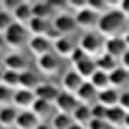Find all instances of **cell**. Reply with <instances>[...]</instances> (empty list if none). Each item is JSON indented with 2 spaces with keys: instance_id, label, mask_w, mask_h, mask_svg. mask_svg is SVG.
I'll return each instance as SVG.
<instances>
[{
  "instance_id": "cell-1",
  "label": "cell",
  "mask_w": 129,
  "mask_h": 129,
  "mask_svg": "<svg viewBox=\"0 0 129 129\" xmlns=\"http://www.w3.org/2000/svg\"><path fill=\"white\" fill-rule=\"evenodd\" d=\"M124 22H126V17L122 16V12L117 9H112L107 14L100 16L98 33L107 38H115V36H119L120 29L124 28Z\"/></svg>"
},
{
  "instance_id": "cell-2",
  "label": "cell",
  "mask_w": 129,
  "mask_h": 129,
  "mask_svg": "<svg viewBox=\"0 0 129 129\" xmlns=\"http://www.w3.org/2000/svg\"><path fill=\"white\" fill-rule=\"evenodd\" d=\"M2 35H4V41H5L12 50H19V48H22L26 43H29L26 26L17 24V22H14L9 29L5 31V33H2Z\"/></svg>"
},
{
  "instance_id": "cell-3",
  "label": "cell",
  "mask_w": 129,
  "mask_h": 129,
  "mask_svg": "<svg viewBox=\"0 0 129 129\" xmlns=\"http://www.w3.org/2000/svg\"><path fill=\"white\" fill-rule=\"evenodd\" d=\"M103 43L105 41H102L98 35H93V33H86L83 38L79 40L78 43V47H79L88 57L91 59H96L100 53H102V50H103Z\"/></svg>"
},
{
  "instance_id": "cell-4",
  "label": "cell",
  "mask_w": 129,
  "mask_h": 129,
  "mask_svg": "<svg viewBox=\"0 0 129 129\" xmlns=\"http://www.w3.org/2000/svg\"><path fill=\"white\" fill-rule=\"evenodd\" d=\"M52 47H53V43H52L47 36H33V38H29V43H28L29 52L36 59L52 53Z\"/></svg>"
},
{
  "instance_id": "cell-5",
  "label": "cell",
  "mask_w": 129,
  "mask_h": 129,
  "mask_svg": "<svg viewBox=\"0 0 129 129\" xmlns=\"http://www.w3.org/2000/svg\"><path fill=\"white\" fill-rule=\"evenodd\" d=\"M86 81L81 78L79 74L76 72L74 69L67 71L64 76H62V81H60V86H62V89L66 91V93H71V95H76L78 91H79V88L84 84Z\"/></svg>"
},
{
  "instance_id": "cell-6",
  "label": "cell",
  "mask_w": 129,
  "mask_h": 129,
  "mask_svg": "<svg viewBox=\"0 0 129 129\" xmlns=\"http://www.w3.org/2000/svg\"><path fill=\"white\" fill-rule=\"evenodd\" d=\"M52 26L59 31L62 36L72 35V33L76 31V28H78L76 19H74L72 16H69V14H59V16H55L53 21H52Z\"/></svg>"
},
{
  "instance_id": "cell-7",
  "label": "cell",
  "mask_w": 129,
  "mask_h": 129,
  "mask_svg": "<svg viewBox=\"0 0 129 129\" xmlns=\"http://www.w3.org/2000/svg\"><path fill=\"white\" fill-rule=\"evenodd\" d=\"M79 107V102L76 98V95H71V93H66V91H60L59 98L55 102V109L60 114H67V115H72L74 110Z\"/></svg>"
},
{
  "instance_id": "cell-8",
  "label": "cell",
  "mask_w": 129,
  "mask_h": 129,
  "mask_svg": "<svg viewBox=\"0 0 129 129\" xmlns=\"http://www.w3.org/2000/svg\"><path fill=\"white\" fill-rule=\"evenodd\" d=\"M76 24H78V28H81V29H98V22H100V16L98 14H95L93 10H89L88 7L84 10H81V12H78L76 14Z\"/></svg>"
},
{
  "instance_id": "cell-9",
  "label": "cell",
  "mask_w": 129,
  "mask_h": 129,
  "mask_svg": "<svg viewBox=\"0 0 129 129\" xmlns=\"http://www.w3.org/2000/svg\"><path fill=\"white\" fill-rule=\"evenodd\" d=\"M103 52L109 53L112 57H115L117 60L122 59V55L127 52V45L122 36H115V38H107L103 43Z\"/></svg>"
},
{
  "instance_id": "cell-10",
  "label": "cell",
  "mask_w": 129,
  "mask_h": 129,
  "mask_svg": "<svg viewBox=\"0 0 129 129\" xmlns=\"http://www.w3.org/2000/svg\"><path fill=\"white\" fill-rule=\"evenodd\" d=\"M36 102V95L35 91H28V89H16L14 93V107L19 110H31L33 103Z\"/></svg>"
},
{
  "instance_id": "cell-11",
  "label": "cell",
  "mask_w": 129,
  "mask_h": 129,
  "mask_svg": "<svg viewBox=\"0 0 129 129\" xmlns=\"http://www.w3.org/2000/svg\"><path fill=\"white\" fill-rule=\"evenodd\" d=\"M53 109H55L53 103H48V102H45V100L36 98V102H35L33 107H31V112L40 119V122H47V120H52V117L55 115V114H53Z\"/></svg>"
},
{
  "instance_id": "cell-12",
  "label": "cell",
  "mask_w": 129,
  "mask_h": 129,
  "mask_svg": "<svg viewBox=\"0 0 129 129\" xmlns=\"http://www.w3.org/2000/svg\"><path fill=\"white\" fill-rule=\"evenodd\" d=\"M4 69H9V71H14V72L21 74V72L28 71V62L21 53L12 52V53L4 55Z\"/></svg>"
},
{
  "instance_id": "cell-13",
  "label": "cell",
  "mask_w": 129,
  "mask_h": 129,
  "mask_svg": "<svg viewBox=\"0 0 129 129\" xmlns=\"http://www.w3.org/2000/svg\"><path fill=\"white\" fill-rule=\"evenodd\" d=\"M76 98H78L79 103L91 107V105H95V103L98 102V91L95 89V86H93L89 81H86V83L79 88V91L76 93Z\"/></svg>"
},
{
  "instance_id": "cell-14",
  "label": "cell",
  "mask_w": 129,
  "mask_h": 129,
  "mask_svg": "<svg viewBox=\"0 0 129 129\" xmlns=\"http://www.w3.org/2000/svg\"><path fill=\"white\" fill-rule=\"evenodd\" d=\"M126 115L127 112L124 109H120L119 105L117 107H112V109H107V115H105V122L109 124L110 127H124V120H126Z\"/></svg>"
},
{
  "instance_id": "cell-15",
  "label": "cell",
  "mask_w": 129,
  "mask_h": 129,
  "mask_svg": "<svg viewBox=\"0 0 129 129\" xmlns=\"http://www.w3.org/2000/svg\"><path fill=\"white\" fill-rule=\"evenodd\" d=\"M36 67L43 74H55L59 71V57L55 53H48L45 57H40V59H36Z\"/></svg>"
},
{
  "instance_id": "cell-16",
  "label": "cell",
  "mask_w": 129,
  "mask_h": 129,
  "mask_svg": "<svg viewBox=\"0 0 129 129\" xmlns=\"http://www.w3.org/2000/svg\"><path fill=\"white\" fill-rule=\"evenodd\" d=\"M14 21L17 24H22V26H28L29 21L33 19V9H31V2H21L17 5V9L14 10L12 14Z\"/></svg>"
},
{
  "instance_id": "cell-17",
  "label": "cell",
  "mask_w": 129,
  "mask_h": 129,
  "mask_svg": "<svg viewBox=\"0 0 129 129\" xmlns=\"http://www.w3.org/2000/svg\"><path fill=\"white\" fill-rule=\"evenodd\" d=\"M40 124H41L40 119L31 110H21L17 122H16V127L17 129H36Z\"/></svg>"
},
{
  "instance_id": "cell-18",
  "label": "cell",
  "mask_w": 129,
  "mask_h": 129,
  "mask_svg": "<svg viewBox=\"0 0 129 129\" xmlns=\"http://www.w3.org/2000/svg\"><path fill=\"white\" fill-rule=\"evenodd\" d=\"M74 71H76V72H78V74H79L84 81H89V79H91V76L98 71V67H96L95 59L88 57V59L81 60L79 64H76V66H74Z\"/></svg>"
},
{
  "instance_id": "cell-19",
  "label": "cell",
  "mask_w": 129,
  "mask_h": 129,
  "mask_svg": "<svg viewBox=\"0 0 129 129\" xmlns=\"http://www.w3.org/2000/svg\"><path fill=\"white\" fill-rule=\"evenodd\" d=\"M120 100V93L115 88H107L103 91L98 93V103L107 107V109H112V107H117Z\"/></svg>"
},
{
  "instance_id": "cell-20",
  "label": "cell",
  "mask_w": 129,
  "mask_h": 129,
  "mask_svg": "<svg viewBox=\"0 0 129 129\" xmlns=\"http://www.w3.org/2000/svg\"><path fill=\"white\" fill-rule=\"evenodd\" d=\"M35 95H36V98L40 100H45V102H48V103H53L55 105V102L59 98L60 91L53 84H40L36 91H35Z\"/></svg>"
},
{
  "instance_id": "cell-21",
  "label": "cell",
  "mask_w": 129,
  "mask_h": 129,
  "mask_svg": "<svg viewBox=\"0 0 129 129\" xmlns=\"http://www.w3.org/2000/svg\"><path fill=\"white\" fill-rule=\"evenodd\" d=\"M95 62H96L98 71H103L107 74H110L112 71H115L119 67V60L115 59V57H112V55H109V53H105V52H102L98 57L95 59Z\"/></svg>"
},
{
  "instance_id": "cell-22",
  "label": "cell",
  "mask_w": 129,
  "mask_h": 129,
  "mask_svg": "<svg viewBox=\"0 0 129 129\" xmlns=\"http://www.w3.org/2000/svg\"><path fill=\"white\" fill-rule=\"evenodd\" d=\"M19 109H16L14 105L12 107H4L2 112H0V124H2V127L7 129V127H12V126H16V122H17V117H19Z\"/></svg>"
},
{
  "instance_id": "cell-23",
  "label": "cell",
  "mask_w": 129,
  "mask_h": 129,
  "mask_svg": "<svg viewBox=\"0 0 129 129\" xmlns=\"http://www.w3.org/2000/svg\"><path fill=\"white\" fill-rule=\"evenodd\" d=\"M71 117L74 120V124H79L83 127H86L89 122H91V119H93V115H91V107L79 103V107L74 110V114H72Z\"/></svg>"
},
{
  "instance_id": "cell-24",
  "label": "cell",
  "mask_w": 129,
  "mask_h": 129,
  "mask_svg": "<svg viewBox=\"0 0 129 129\" xmlns=\"http://www.w3.org/2000/svg\"><path fill=\"white\" fill-rule=\"evenodd\" d=\"M31 9H33V17L48 21L53 14V5L48 2H31Z\"/></svg>"
},
{
  "instance_id": "cell-25",
  "label": "cell",
  "mask_w": 129,
  "mask_h": 129,
  "mask_svg": "<svg viewBox=\"0 0 129 129\" xmlns=\"http://www.w3.org/2000/svg\"><path fill=\"white\" fill-rule=\"evenodd\" d=\"M50 26H52V24H50L48 21L33 17V19L29 21V24L26 26V29H28V33H31L33 36H47Z\"/></svg>"
},
{
  "instance_id": "cell-26",
  "label": "cell",
  "mask_w": 129,
  "mask_h": 129,
  "mask_svg": "<svg viewBox=\"0 0 129 129\" xmlns=\"http://www.w3.org/2000/svg\"><path fill=\"white\" fill-rule=\"evenodd\" d=\"M78 48L76 45H74V41L67 38V36H62L60 40H57L53 43V50L57 52V55H62V57H69L72 55V52Z\"/></svg>"
},
{
  "instance_id": "cell-27",
  "label": "cell",
  "mask_w": 129,
  "mask_h": 129,
  "mask_svg": "<svg viewBox=\"0 0 129 129\" xmlns=\"http://www.w3.org/2000/svg\"><path fill=\"white\" fill-rule=\"evenodd\" d=\"M41 83L38 79V76L31 71H24L21 72V79H19V88L21 89H28V91H36V88Z\"/></svg>"
},
{
  "instance_id": "cell-28",
  "label": "cell",
  "mask_w": 129,
  "mask_h": 129,
  "mask_svg": "<svg viewBox=\"0 0 129 129\" xmlns=\"http://www.w3.org/2000/svg\"><path fill=\"white\" fill-rule=\"evenodd\" d=\"M109 78H110V86L112 88H120V86H124L126 83H127L129 79V72L124 67H117L115 71H112L109 74Z\"/></svg>"
},
{
  "instance_id": "cell-29",
  "label": "cell",
  "mask_w": 129,
  "mask_h": 129,
  "mask_svg": "<svg viewBox=\"0 0 129 129\" xmlns=\"http://www.w3.org/2000/svg\"><path fill=\"white\" fill-rule=\"evenodd\" d=\"M89 83L95 86V89H96L98 93H100V91H103V89H107V88H112V86H110L109 74H107V72H103V71H96V72L91 76Z\"/></svg>"
},
{
  "instance_id": "cell-30",
  "label": "cell",
  "mask_w": 129,
  "mask_h": 129,
  "mask_svg": "<svg viewBox=\"0 0 129 129\" xmlns=\"http://www.w3.org/2000/svg\"><path fill=\"white\" fill-rule=\"evenodd\" d=\"M50 126H52V129H71L74 126V120H72V117L67 115V114L57 112V114L52 117V120H50Z\"/></svg>"
},
{
  "instance_id": "cell-31",
  "label": "cell",
  "mask_w": 129,
  "mask_h": 129,
  "mask_svg": "<svg viewBox=\"0 0 129 129\" xmlns=\"http://www.w3.org/2000/svg\"><path fill=\"white\" fill-rule=\"evenodd\" d=\"M19 79H21V74L19 72H14V71L9 69H4L2 71V86L9 89H19Z\"/></svg>"
},
{
  "instance_id": "cell-32",
  "label": "cell",
  "mask_w": 129,
  "mask_h": 129,
  "mask_svg": "<svg viewBox=\"0 0 129 129\" xmlns=\"http://www.w3.org/2000/svg\"><path fill=\"white\" fill-rule=\"evenodd\" d=\"M14 93H16V89H9V88H5V86L0 88V103H2V109L14 105Z\"/></svg>"
},
{
  "instance_id": "cell-33",
  "label": "cell",
  "mask_w": 129,
  "mask_h": 129,
  "mask_svg": "<svg viewBox=\"0 0 129 129\" xmlns=\"http://www.w3.org/2000/svg\"><path fill=\"white\" fill-rule=\"evenodd\" d=\"M88 9L93 10L95 14H98V16H103V14H107L109 10V4L107 2H102V0H93V2H88Z\"/></svg>"
},
{
  "instance_id": "cell-34",
  "label": "cell",
  "mask_w": 129,
  "mask_h": 129,
  "mask_svg": "<svg viewBox=\"0 0 129 129\" xmlns=\"http://www.w3.org/2000/svg\"><path fill=\"white\" fill-rule=\"evenodd\" d=\"M14 22H16V21H14V17H12V14L5 12V10L0 12V28H2V33H5Z\"/></svg>"
},
{
  "instance_id": "cell-35",
  "label": "cell",
  "mask_w": 129,
  "mask_h": 129,
  "mask_svg": "<svg viewBox=\"0 0 129 129\" xmlns=\"http://www.w3.org/2000/svg\"><path fill=\"white\" fill-rule=\"evenodd\" d=\"M91 115H93V119H96V120H105V115H107V107L100 105L98 102H96L95 105H91Z\"/></svg>"
},
{
  "instance_id": "cell-36",
  "label": "cell",
  "mask_w": 129,
  "mask_h": 129,
  "mask_svg": "<svg viewBox=\"0 0 129 129\" xmlns=\"http://www.w3.org/2000/svg\"><path fill=\"white\" fill-rule=\"evenodd\" d=\"M84 59H88V55H86V53H84L79 47L74 50V52H72V55H71V62H72L74 66H76V64H79L81 60H84Z\"/></svg>"
},
{
  "instance_id": "cell-37",
  "label": "cell",
  "mask_w": 129,
  "mask_h": 129,
  "mask_svg": "<svg viewBox=\"0 0 129 129\" xmlns=\"http://www.w3.org/2000/svg\"><path fill=\"white\" fill-rule=\"evenodd\" d=\"M109 127L110 126L105 120H96V119H91V122L86 126V129H109Z\"/></svg>"
},
{
  "instance_id": "cell-38",
  "label": "cell",
  "mask_w": 129,
  "mask_h": 129,
  "mask_svg": "<svg viewBox=\"0 0 129 129\" xmlns=\"http://www.w3.org/2000/svg\"><path fill=\"white\" fill-rule=\"evenodd\" d=\"M119 107H120V109H124L126 112H129V91H124V93H120Z\"/></svg>"
},
{
  "instance_id": "cell-39",
  "label": "cell",
  "mask_w": 129,
  "mask_h": 129,
  "mask_svg": "<svg viewBox=\"0 0 129 129\" xmlns=\"http://www.w3.org/2000/svg\"><path fill=\"white\" fill-rule=\"evenodd\" d=\"M117 10H120V12H122V16H124V17H129V0L120 2L119 7H117Z\"/></svg>"
},
{
  "instance_id": "cell-40",
  "label": "cell",
  "mask_w": 129,
  "mask_h": 129,
  "mask_svg": "<svg viewBox=\"0 0 129 129\" xmlns=\"http://www.w3.org/2000/svg\"><path fill=\"white\" fill-rule=\"evenodd\" d=\"M120 64H122V67H124V69L129 72V50L126 52V53H124V55H122V59H120Z\"/></svg>"
},
{
  "instance_id": "cell-41",
  "label": "cell",
  "mask_w": 129,
  "mask_h": 129,
  "mask_svg": "<svg viewBox=\"0 0 129 129\" xmlns=\"http://www.w3.org/2000/svg\"><path fill=\"white\" fill-rule=\"evenodd\" d=\"M36 129H52V126H50V124H47V122H41Z\"/></svg>"
},
{
  "instance_id": "cell-42",
  "label": "cell",
  "mask_w": 129,
  "mask_h": 129,
  "mask_svg": "<svg viewBox=\"0 0 129 129\" xmlns=\"http://www.w3.org/2000/svg\"><path fill=\"white\" fill-rule=\"evenodd\" d=\"M122 38H124V41H126V45H127V50H129V31L126 33V35H124V36H122Z\"/></svg>"
},
{
  "instance_id": "cell-43",
  "label": "cell",
  "mask_w": 129,
  "mask_h": 129,
  "mask_svg": "<svg viewBox=\"0 0 129 129\" xmlns=\"http://www.w3.org/2000/svg\"><path fill=\"white\" fill-rule=\"evenodd\" d=\"M124 129H129V112L126 115V120H124Z\"/></svg>"
},
{
  "instance_id": "cell-44",
  "label": "cell",
  "mask_w": 129,
  "mask_h": 129,
  "mask_svg": "<svg viewBox=\"0 0 129 129\" xmlns=\"http://www.w3.org/2000/svg\"><path fill=\"white\" fill-rule=\"evenodd\" d=\"M71 129H86V127H83V126H79V124H74Z\"/></svg>"
}]
</instances>
